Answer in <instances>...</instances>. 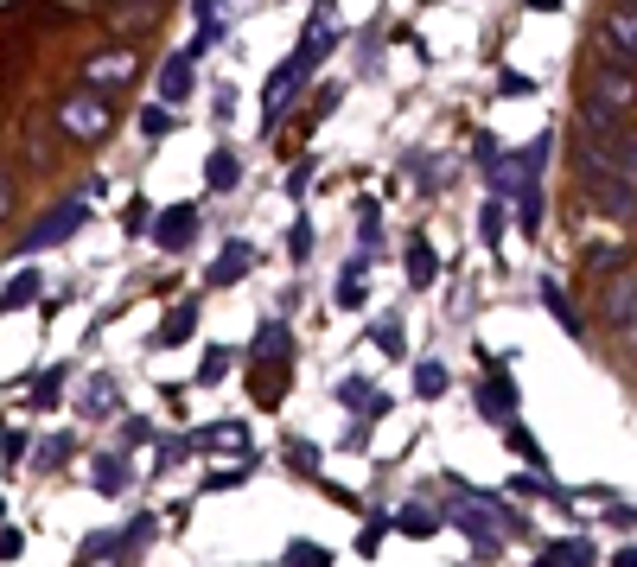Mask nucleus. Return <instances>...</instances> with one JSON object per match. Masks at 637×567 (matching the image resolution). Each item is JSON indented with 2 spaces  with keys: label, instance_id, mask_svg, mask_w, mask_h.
<instances>
[{
  "label": "nucleus",
  "instance_id": "1",
  "mask_svg": "<svg viewBox=\"0 0 637 567\" xmlns=\"http://www.w3.org/2000/svg\"><path fill=\"white\" fill-rule=\"evenodd\" d=\"M574 173H580L587 198H593L606 217H618V223H631V217H637V179H631V173H618V166H612L593 141H580V147H574Z\"/></svg>",
  "mask_w": 637,
  "mask_h": 567
},
{
  "label": "nucleus",
  "instance_id": "2",
  "mask_svg": "<svg viewBox=\"0 0 637 567\" xmlns=\"http://www.w3.org/2000/svg\"><path fill=\"white\" fill-rule=\"evenodd\" d=\"M453 517H459V529H466V536L485 548V555H491V548H504L510 529H523V517H516L510 504H497V497H459Z\"/></svg>",
  "mask_w": 637,
  "mask_h": 567
},
{
  "label": "nucleus",
  "instance_id": "3",
  "mask_svg": "<svg viewBox=\"0 0 637 567\" xmlns=\"http://www.w3.org/2000/svg\"><path fill=\"white\" fill-rule=\"evenodd\" d=\"M58 122L71 141H102L109 134V102H102V90H71L58 102Z\"/></svg>",
  "mask_w": 637,
  "mask_h": 567
},
{
  "label": "nucleus",
  "instance_id": "4",
  "mask_svg": "<svg viewBox=\"0 0 637 567\" xmlns=\"http://www.w3.org/2000/svg\"><path fill=\"white\" fill-rule=\"evenodd\" d=\"M593 39H599V51H606L618 71H637V13L631 7H606Z\"/></svg>",
  "mask_w": 637,
  "mask_h": 567
},
{
  "label": "nucleus",
  "instance_id": "5",
  "mask_svg": "<svg viewBox=\"0 0 637 567\" xmlns=\"http://www.w3.org/2000/svg\"><path fill=\"white\" fill-rule=\"evenodd\" d=\"M580 102L618 122V115H631V109H637V77H631V71H618V64H612V71L587 77V96H580Z\"/></svg>",
  "mask_w": 637,
  "mask_h": 567
},
{
  "label": "nucleus",
  "instance_id": "6",
  "mask_svg": "<svg viewBox=\"0 0 637 567\" xmlns=\"http://www.w3.org/2000/svg\"><path fill=\"white\" fill-rule=\"evenodd\" d=\"M71 230H83V198H64L51 217H39L32 230L20 236V255H39V249H51V243H64Z\"/></svg>",
  "mask_w": 637,
  "mask_h": 567
},
{
  "label": "nucleus",
  "instance_id": "7",
  "mask_svg": "<svg viewBox=\"0 0 637 567\" xmlns=\"http://www.w3.org/2000/svg\"><path fill=\"white\" fill-rule=\"evenodd\" d=\"M338 45V13H332V0H319V13H313V39H300V51H294V64L306 77L319 71V58Z\"/></svg>",
  "mask_w": 637,
  "mask_h": 567
},
{
  "label": "nucleus",
  "instance_id": "8",
  "mask_svg": "<svg viewBox=\"0 0 637 567\" xmlns=\"http://www.w3.org/2000/svg\"><path fill=\"white\" fill-rule=\"evenodd\" d=\"M580 141H593L599 153H606V160L618 166V173H631L637 179V134L625 128V122H618V128H606V134H580Z\"/></svg>",
  "mask_w": 637,
  "mask_h": 567
},
{
  "label": "nucleus",
  "instance_id": "9",
  "mask_svg": "<svg viewBox=\"0 0 637 567\" xmlns=\"http://www.w3.org/2000/svg\"><path fill=\"white\" fill-rule=\"evenodd\" d=\"M192 236H198V211H192V204H172V211H166L160 223H153V243L172 249V255L192 243Z\"/></svg>",
  "mask_w": 637,
  "mask_h": 567
},
{
  "label": "nucleus",
  "instance_id": "10",
  "mask_svg": "<svg viewBox=\"0 0 637 567\" xmlns=\"http://www.w3.org/2000/svg\"><path fill=\"white\" fill-rule=\"evenodd\" d=\"M631 319H637V274H618V281L606 287V325L618 338L631 332Z\"/></svg>",
  "mask_w": 637,
  "mask_h": 567
},
{
  "label": "nucleus",
  "instance_id": "11",
  "mask_svg": "<svg viewBox=\"0 0 637 567\" xmlns=\"http://www.w3.org/2000/svg\"><path fill=\"white\" fill-rule=\"evenodd\" d=\"M478 415L485 421H516V383L510 376H491V383H478Z\"/></svg>",
  "mask_w": 637,
  "mask_h": 567
},
{
  "label": "nucleus",
  "instance_id": "12",
  "mask_svg": "<svg viewBox=\"0 0 637 567\" xmlns=\"http://www.w3.org/2000/svg\"><path fill=\"white\" fill-rule=\"evenodd\" d=\"M90 90H115V83L134 77V51H102V58H90Z\"/></svg>",
  "mask_w": 637,
  "mask_h": 567
},
{
  "label": "nucleus",
  "instance_id": "13",
  "mask_svg": "<svg viewBox=\"0 0 637 567\" xmlns=\"http://www.w3.org/2000/svg\"><path fill=\"white\" fill-rule=\"evenodd\" d=\"M249 262H255V249H249V243H230V249H223L217 262H211L204 287H230V281H243V274H249Z\"/></svg>",
  "mask_w": 637,
  "mask_h": 567
},
{
  "label": "nucleus",
  "instance_id": "14",
  "mask_svg": "<svg viewBox=\"0 0 637 567\" xmlns=\"http://www.w3.org/2000/svg\"><path fill=\"white\" fill-rule=\"evenodd\" d=\"M287 351H294V338H287V325L281 319H268L262 325V332H255V364H287Z\"/></svg>",
  "mask_w": 637,
  "mask_h": 567
},
{
  "label": "nucleus",
  "instance_id": "15",
  "mask_svg": "<svg viewBox=\"0 0 637 567\" xmlns=\"http://www.w3.org/2000/svg\"><path fill=\"white\" fill-rule=\"evenodd\" d=\"M434 274H440V255L427 236H408V287H434Z\"/></svg>",
  "mask_w": 637,
  "mask_h": 567
},
{
  "label": "nucleus",
  "instance_id": "16",
  "mask_svg": "<svg viewBox=\"0 0 637 567\" xmlns=\"http://www.w3.org/2000/svg\"><path fill=\"white\" fill-rule=\"evenodd\" d=\"M300 77H306V71H300V64H294V58H287V64H281V71H274V77H268V96H262V109H268V122H274V115H281V109H287V96H294V90H300Z\"/></svg>",
  "mask_w": 637,
  "mask_h": 567
},
{
  "label": "nucleus",
  "instance_id": "17",
  "mask_svg": "<svg viewBox=\"0 0 637 567\" xmlns=\"http://www.w3.org/2000/svg\"><path fill=\"white\" fill-rule=\"evenodd\" d=\"M160 96H166V102H185V96H192V51L166 58V71H160Z\"/></svg>",
  "mask_w": 637,
  "mask_h": 567
},
{
  "label": "nucleus",
  "instance_id": "18",
  "mask_svg": "<svg viewBox=\"0 0 637 567\" xmlns=\"http://www.w3.org/2000/svg\"><path fill=\"white\" fill-rule=\"evenodd\" d=\"M542 306H548V313L561 319V332H567V338H587V325H580V313H574V300L561 294V281H542Z\"/></svg>",
  "mask_w": 637,
  "mask_h": 567
},
{
  "label": "nucleus",
  "instance_id": "19",
  "mask_svg": "<svg viewBox=\"0 0 637 567\" xmlns=\"http://www.w3.org/2000/svg\"><path fill=\"white\" fill-rule=\"evenodd\" d=\"M90 472H96V491H102V497H122V491H128V459H122V453H96Z\"/></svg>",
  "mask_w": 637,
  "mask_h": 567
},
{
  "label": "nucleus",
  "instance_id": "20",
  "mask_svg": "<svg viewBox=\"0 0 637 567\" xmlns=\"http://www.w3.org/2000/svg\"><path fill=\"white\" fill-rule=\"evenodd\" d=\"M364 268H370V255H351V262H344V274H338V306L344 313H351V306H364Z\"/></svg>",
  "mask_w": 637,
  "mask_h": 567
},
{
  "label": "nucleus",
  "instance_id": "21",
  "mask_svg": "<svg viewBox=\"0 0 637 567\" xmlns=\"http://www.w3.org/2000/svg\"><path fill=\"white\" fill-rule=\"evenodd\" d=\"M192 325H198V306L192 300H179V306H172V313H166V325H160V338H153V345H185V338H192Z\"/></svg>",
  "mask_w": 637,
  "mask_h": 567
},
{
  "label": "nucleus",
  "instance_id": "22",
  "mask_svg": "<svg viewBox=\"0 0 637 567\" xmlns=\"http://www.w3.org/2000/svg\"><path fill=\"white\" fill-rule=\"evenodd\" d=\"M542 567H593V542L567 536V542H555V548L542 555Z\"/></svg>",
  "mask_w": 637,
  "mask_h": 567
},
{
  "label": "nucleus",
  "instance_id": "23",
  "mask_svg": "<svg viewBox=\"0 0 637 567\" xmlns=\"http://www.w3.org/2000/svg\"><path fill=\"white\" fill-rule=\"evenodd\" d=\"M236 173H243V166H236V153H211V160H204V179H211V192H230L236 185Z\"/></svg>",
  "mask_w": 637,
  "mask_h": 567
},
{
  "label": "nucleus",
  "instance_id": "24",
  "mask_svg": "<svg viewBox=\"0 0 637 567\" xmlns=\"http://www.w3.org/2000/svg\"><path fill=\"white\" fill-rule=\"evenodd\" d=\"M39 300V274H13L7 294H0V313H13V306H32Z\"/></svg>",
  "mask_w": 637,
  "mask_h": 567
},
{
  "label": "nucleus",
  "instance_id": "25",
  "mask_svg": "<svg viewBox=\"0 0 637 567\" xmlns=\"http://www.w3.org/2000/svg\"><path fill=\"white\" fill-rule=\"evenodd\" d=\"M415 395H427V402H434V395H446V364L421 357V364H415Z\"/></svg>",
  "mask_w": 637,
  "mask_h": 567
},
{
  "label": "nucleus",
  "instance_id": "26",
  "mask_svg": "<svg viewBox=\"0 0 637 567\" xmlns=\"http://www.w3.org/2000/svg\"><path fill=\"white\" fill-rule=\"evenodd\" d=\"M338 402H344V408H364V415H370V402H376V389L364 383V376H344V383H338Z\"/></svg>",
  "mask_w": 637,
  "mask_h": 567
},
{
  "label": "nucleus",
  "instance_id": "27",
  "mask_svg": "<svg viewBox=\"0 0 637 567\" xmlns=\"http://www.w3.org/2000/svg\"><path fill=\"white\" fill-rule=\"evenodd\" d=\"M504 440H510V446H516V453H523V459H529V466H542V446H536V434H529V427H523V421H510V427H504Z\"/></svg>",
  "mask_w": 637,
  "mask_h": 567
},
{
  "label": "nucleus",
  "instance_id": "28",
  "mask_svg": "<svg viewBox=\"0 0 637 567\" xmlns=\"http://www.w3.org/2000/svg\"><path fill=\"white\" fill-rule=\"evenodd\" d=\"M83 408H90V415H115V383H109V376H96V383H90Z\"/></svg>",
  "mask_w": 637,
  "mask_h": 567
},
{
  "label": "nucleus",
  "instance_id": "29",
  "mask_svg": "<svg viewBox=\"0 0 637 567\" xmlns=\"http://www.w3.org/2000/svg\"><path fill=\"white\" fill-rule=\"evenodd\" d=\"M287 567H332V555H325L319 542H294L287 548Z\"/></svg>",
  "mask_w": 637,
  "mask_h": 567
},
{
  "label": "nucleus",
  "instance_id": "30",
  "mask_svg": "<svg viewBox=\"0 0 637 567\" xmlns=\"http://www.w3.org/2000/svg\"><path fill=\"white\" fill-rule=\"evenodd\" d=\"M58 395H64V370L51 364V370L39 376V389H32V402H39V408H51V402H58Z\"/></svg>",
  "mask_w": 637,
  "mask_h": 567
},
{
  "label": "nucleus",
  "instance_id": "31",
  "mask_svg": "<svg viewBox=\"0 0 637 567\" xmlns=\"http://www.w3.org/2000/svg\"><path fill=\"white\" fill-rule=\"evenodd\" d=\"M198 446H243V427H236V421H217V427H204V434H198Z\"/></svg>",
  "mask_w": 637,
  "mask_h": 567
},
{
  "label": "nucleus",
  "instance_id": "32",
  "mask_svg": "<svg viewBox=\"0 0 637 567\" xmlns=\"http://www.w3.org/2000/svg\"><path fill=\"white\" fill-rule=\"evenodd\" d=\"M395 523H402L408 536H434V510H421V504H408V510H402V517H395Z\"/></svg>",
  "mask_w": 637,
  "mask_h": 567
},
{
  "label": "nucleus",
  "instance_id": "33",
  "mask_svg": "<svg viewBox=\"0 0 637 567\" xmlns=\"http://www.w3.org/2000/svg\"><path fill=\"white\" fill-rule=\"evenodd\" d=\"M141 134H147V141H166V134H172V109H141Z\"/></svg>",
  "mask_w": 637,
  "mask_h": 567
},
{
  "label": "nucleus",
  "instance_id": "34",
  "mask_svg": "<svg viewBox=\"0 0 637 567\" xmlns=\"http://www.w3.org/2000/svg\"><path fill=\"white\" fill-rule=\"evenodd\" d=\"M287 255H294V262H306V255H313V223H294V230H287Z\"/></svg>",
  "mask_w": 637,
  "mask_h": 567
},
{
  "label": "nucleus",
  "instance_id": "35",
  "mask_svg": "<svg viewBox=\"0 0 637 567\" xmlns=\"http://www.w3.org/2000/svg\"><path fill=\"white\" fill-rule=\"evenodd\" d=\"M230 376V351H204V364H198V383H223Z\"/></svg>",
  "mask_w": 637,
  "mask_h": 567
},
{
  "label": "nucleus",
  "instance_id": "36",
  "mask_svg": "<svg viewBox=\"0 0 637 567\" xmlns=\"http://www.w3.org/2000/svg\"><path fill=\"white\" fill-rule=\"evenodd\" d=\"M32 459H39L45 472H58L64 459H71V440H45V446H39V453H32Z\"/></svg>",
  "mask_w": 637,
  "mask_h": 567
},
{
  "label": "nucleus",
  "instance_id": "37",
  "mask_svg": "<svg viewBox=\"0 0 637 567\" xmlns=\"http://www.w3.org/2000/svg\"><path fill=\"white\" fill-rule=\"evenodd\" d=\"M510 491H516V497H561V491H548V485H542V478H536V472H523V478H510Z\"/></svg>",
  "mask_w": 637,
  "mask_h": 567
},
{
  "label": "nucleus",
  "instance_id": "38",
  "mask_svg": "<svg viewBox=\"0 0 637 567\" xmlns=\"http://www.w3.org/2000/svg\"><path fill=\"white\" fill-rule=\"evenodd\" d=\"M26 555V536L20 529H0V561H20Z\"/></svg>",
  "mask_w": 637,
  "mask_h": 567
},
{
  "label": "nucleus",
  "instance_id": "39",
  "mask_svg": "<svg viewBox=\"0 0 637 567\" xmlns=\"http://www.w3.org/2000/svg\"><path fill=\"white\" fill-rule=\"evenodd\" d=\"M478 230H485L491 243H497V236H504V204H485V217H478Z\"/></svg>",
  "mask_w": 637,
  "mask_h": 567
},
{
  "label": "nucleus",
  "instance_id": "40",
  "mask_svg": "<svg viewBox=\"0 0 637 567\" xmlns=\"http://www.w3.org/2000/svg\"><path fill=\"white\" fill-rule=\"evenodd\" d=\"M223 39V20H198V39H192V51H211Z\"/></svg>",
  "mask_w": 637,
  "mask_h": 567
},
{
  "label": "nucleus",
  "instance_id": "41",
  "mask_svg": "<svg viewBox=\"0 0 637 567\" xmlns=\"http://www.w3.org/2000/svg\"><path fill=\"white\" fill-rule=\"evenodd\" d=\"M376 345H383L389 357H402V332H395V319H383V325H376Z\"/></svg>",
  "mask_w": 637,
  "mask_h": 567
},
{
  "label": "nucleus",
  "instance_id": "42",
  "mask_svg": "<svg viewBox=\"0 0 637 567\" xmlns=\"http://www.w3.org/2000/svg\"><path fill=\"white\" fill-rule=\"evenodd\" d=\"M306 185H313V160H300L294 173H287V192H294V198H306Z\"/></svg>",
  "mask_w": 637,
  "mask_h": 567
},
{
  "label": "nucleus",
  "instance_id": "43",
  "mask_svg": "<svg viewBox=\"0 0 637 567\" xmlns=\"http://www.w3.org/2000/svg\"><path fill=\"white\" fill-rule=\"evenodd\" d=\"M497 96H529V77L523 71H504V77H497Z\"/></svg>",
  "mask_w": 637,
  "mask_h": 567
},
{
  "label": "nucleus",
  "instance_id": "44",
  "mask_svg": "<svg viewBox=\"0 0 637 567\" xmlns=\"http://www.w3.org/2000/svg\"><path fill=\"white\" fill-rule=\"evenodd\" d=\"M536 223H542V192H523V230L536 236Z\"/></svg>",
  "mask_w": 637,
  "mask_h": 567
},
{
  "label": "nucleus",
  "instance_id": "45",
  "mask_svg": "<svg viewBox=\"0 0 637 567\" xmlns=\"http://www.w3.org/2000/svg\"><path fill=\"white\" fill-rule=\"evenodd\" d=\"M294 472H319V446H306V440L294 446Z\"/></svg>",
  "mask_w": 637,
  "mask_h": 567
},
{
  "label": "nucleus",
  "instance_id": "46",
  "mask_svg": "<svg viewBox=\"0 0 637 567\" xmlns=\"http://www.w3.org/2000/svg\"><path fill=\"white\" fill-rule=\"evenodd\" d=\"M376 548H383V523H370L364 536H357V555H376Z\"/></svg>",
  "mask_w": 637,
  "mask_h": 567
},
{
  "label": "nucleus",
  "instance_id": "47",
  "mask_svg": "<svg viewBox=\"0 0 637 567\" xmlns=\"http://www.w3.org/2000/svg\"><path fill=\"white\" fill-rule=\"evenodd\" d=\"M13 211V173H0V217Z\"/></svg>",
  "mask_w": 637,
  "mask_h": 567
},
{
  "label": "nucleus",
  "instance_id": "48",
  "mask_svg": "<svg viewBox=\"0 0 637 567\" xmlns=\"http://www.w3.org/2000/svg\"><path fill=\"white\" fill-rule=\"evenodd\" d=\"M115 13H134V7H153V0H109Z\"/></svg>",
  "mask_w": 637,
  "mask_h": 567
},
{
  "label": "nucleus",
  "instance_id": "49",
  "mask_svg": "<svg viewBox=\"0 0 637 567\" xmlns=\"http://www.w3.org/2000/svg\"><path fill=\"white\" fill-rule=\"evenodd\" d=\"M612 567H637V548H625V555H612Z\"/></svg>",
  "mask_w": 637,
  "mask_h": 567
},
{
  "label": "nucleus",
  "instance_id": "50",
  "mask_svg": "<svg viewBox=\"0 0 637 567\" xmlns=\"http://www.w3.org/2000/svg\"><path fill=\"white\" fill-rule=\"evenodd\" d=\"M529 7H536V13H555V7H561V0H529Z\"/></svg>",
  "mask_w": 637,
  "mask_h": 567
},
{
  "label": "nucleus",
  "instance_id": "51",
  "mask_svg": "<svg viewBox=\"0 0 637 567\" xmlns=\"http://www.w3.org/2000/svg\"><path fill=\"white\" fill-rule=\"evenodd\" d=\"M122 555H128V548H109V561H102V567H122Z\"/></svg>",
  "mask_w": 637,
  "mask_h": 567
},
{
  "label": "nucleus",
  "instance_id": "52",
  "mask_svg": "<svg viewBox=\"0 0 637 567\" xmlns=\"http://www.w3.org/2000/svg\"><path fill=\"white\" fill-rule=\"evenodd\" d=\"M625 345H631V351H637V319H631V332H625Z\"/></svg>",
  "mask_w": 637,
  "mask_h": 567
},
{
  "label": "nucleus",
  "instance_id": "53",
  "mask_svg": "<svg viewBox=\"0 0 637 567\" xmlns=\"http://www.w3.org/2000/svg\"><path fill=\"white\" fill-rule=\"evenodd\" d=\"M618 7H631V13H637V0H618Z\"/></svg>",
  "mask_w": 637,
  "mask_h": 567
}]
</instances>
